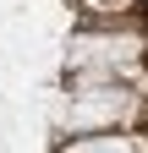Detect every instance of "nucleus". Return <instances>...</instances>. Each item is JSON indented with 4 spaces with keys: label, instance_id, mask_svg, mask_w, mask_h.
<instances>
[{
    "label": "nucleus",
    "instance_id": "obj_1",
    "mask_svg": "<svg viewBox=\"0 0 148 153\" xmlns=\"http://www.w3.org/2000/svg\"><path fill=\"white\" fill-rule=\"evenodd\" d=\"M82 153H143V148H137L132 137H115V142H110V137H104L99 148H82Z\"/></svg>",
    "mask_w": 148,
    "mask_h": 153
}]
</instances>
